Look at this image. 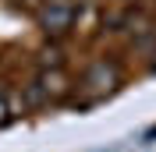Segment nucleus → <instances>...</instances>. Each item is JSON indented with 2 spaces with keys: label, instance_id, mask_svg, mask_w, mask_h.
<instances>
[{
  "label": "nucleus",
  "instance_id": "obj_1",
  "mask_svg": "<svg viewBox=\"0 0 156 152\" xmlns=\"http://www.w3.org/2000/svg\"><path fill=\"white\" fill-rule=\"evenodd\" d=\"M75 18H78L75 0H46V4L39 7V29L50 39L68 36V32L75 29Z\"/></svg>",
  "mask_w": 156,
  "mask_h": 152
},
{
  "label": "nucleus",
  "instance_id": "obj_2",
  "mask_svg": "<svg viewBox=\"0 0 156 152\" xmlns=\"http://www.w3.org/2000/svg\"><path fill=\"white\" fill-rule=\"evenodd\" d=\"M64 88H68V81L60 74V67H53V71L43 67L29 85H25V103L29 106H46V103H53V99H60Z\"/></svg>",
  "mask_w": 156,
  "mask_h": 152
},
{
  "label": "nucleus",
  "instance_id": "obj_3",
  "mask_svg": "<svg viewBox=\"0 0 156 152\" xmlns=\"http://www.w3.org/2000/svg\"><path fill=\"white\" fill-rule=\"evenodd\" d=\"M117 85V67L107 64V60H99V64H92L85 71V78H82V92H85V103H96V99H103V95H110Z\"/></svg>",
  "mask_w": 156,
  "mask_h": 152
},
{
  "label": "nucleus",
  "instance_id": "obj_4",
  "mask_svg": "<svg viewBox=\"0 0 156 152\" xmlns=\"http://www.w3.org/2000/svg\"><path fill=\"white\" fill-rule=\"evenodd\" d=\"M11 92H7V85H4V81H0V127H4V124L11 120Z\"/></svg>",
  "mask_w": 156,
  "mask_h": 152
}]
</instances>
